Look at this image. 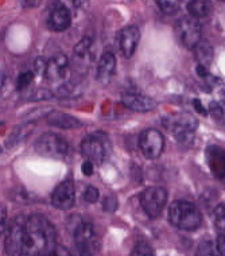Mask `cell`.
I'll return each instance as SVG.
<instances>
[{
  "label": "cell",
  "instance_id": "obj_1",
  "mask_svg": "<svg viewBox=\"0 0 225 256\" xmlns=\"http://www.w3.org/2000/svg\"><path fill=\"white\" fill-rule=\"evenodd\" d=\"M56 246V228L40 213L18 214L6 232L4 247L10 256H49Z\"/></svg>",
  "mask_w": 225,
  "mask_h": 256
},
{
  "label": "cell",
  "instance_id": "obj_2",
  "mask_svg": "<svg viewBox=\"0 0 225 256\" xmlns=\"http://www.w3.org/2000/svg\"><path fill=\"white\" fill-rule=\"evenodd\" d=\"M168 220L176 228L182 230H196L201 226L202 217L194 204L180 200L170 205Z\"/></svg>",
  "mask_w": 225,
  "mask_h": 256
},
{
  "label": "cell",
  "instance_id": "obj_3",
  "mask_svg": "<svg viewBox=\"0 0 225 256\" xmlns=\"http://www.w3.org/2000/svg\"><path fill=\"white\" fill-rule=\"evenodd\" d=\"M164 123L182 146L189 147L193 143L194 131L198 126V122L194 116L182 112V114H176L174 116H168L164 119Z\"/></svg>",
  "mask_w": 225,
  "mask_h": 256
},
{
  "label": "cell",
  "instance_id": "obj_4",
  "mask_svg": "<svg viewBox=\"0 0 225 256\" xmlns=\"http://www.w3.org/2000/svg\"><path fill=\"white\" fill-rule=\"evenodd\" d=\"M36 154L52 159H65L69 155V143L61 135L48 132L40 135L34 144Z\"/></svg>",
  "mask_w": 225,
  "mask_h": 256
},
{
  "label": "cell",
  "instance_id": "obj_5",
  "mask_svg": "<svg viewBox=\"0 0 225 256\" xmlns=\"http://www.w3.org/2000/svg\"><path fill=\"white\" fill-rule=\"evenodd\" d=\"M176 34L186 49L194 50L196 46L201 42V24L197 19L185 16L176 22Z\"/></svg>",
  "mask_w": 225,
  "mask_h": 256
},
{
  "label": "cell",
  "instance_id": "obj_6",
  "mask_svg": "<svg viewBox=\"0 0 225 256\" xmlns=\"http://www.w3.org/2000/svg\"><path fill=\"white\" fill-rule=\"evenodd\" d=\"M139 148L147 159L154 160L159 158L164 148V138L155 128H147L139 136Z\"/></svg>",
  "mask_w": 225,
  "mask_h": 256
},
{
  "label": "cell",
  "instance_id": "obj_7",
  "mask_svg": "<svg viewBox=\"0 0 225 256\" xmlns=\"http://www.w3.org/2000/svg\"><path fill=\"white\" fill-rule=\"evenodd\" d=\"M168 202V192L164 188H147L140 194V205L147 216L158 217Z\"/></svg>",
  "mask_w": 225,
  "mask_h": 256
},
{
  "label": "cell",
  "instance_id": "obj_8",
  "mask_svg": "<svg viewBox=\"0 0 225 256\" xmlns=\"http://www.w3.org/2000/svg\"><path fill=\"white\" fill-rule=\"evenodd\" d=\"M69 60L65 54H56L54 57L48 60L44 77L49 80L50 82L56 84H64L69 78Z\"/></svg>",
  "mask_w": 225,
  "mask_h": 256
},
{
  "label": "cell",
  "instance_id": "obj_9",
  "mask_svg": "<svg viewBox=\"0 0 225 256\" xmlns=\"http://www.w3.org/2000/svg\"><path fill=\"white\" fill-rule=\"evenodd\" d=\"M76 200V189L74 184L70 180L61 182L60 185L54 189L52 194V204L54 208L61 209V210H68L74 205Z\"/></svg>",
  "mask_w": 225,
  "mask_h": 256
},
{
  "label": "cell",
  "instance_id": "obj_10",
  "mask_svg": "<svg viewBox=\"0 0 225 256\" xmlns=\"http://www.w3.org/2000/svg\"><path fill=\"white\" fill-rule=\"evenodd\" d=\"M81 154L84 158H86V160L102 164L106 159V146L100 138L89 135L81 142Z\"/></svg>",
  "mask_w": 225,
  "mask_h": 256
},
{
  "label": "cell",
  "instance_id": "obj_11",
  "mask_svg": "<svg viewBox=\"0 0 225 256\" xmlns=\"http://www.w3.org/2000/svg\"><path fill=\"white\" fill-rule=\"evenodd\" d=\"M140 40V31L136 26L124 27L123 30H120L118 36V44L119 49L126 58H131L136 50V46Z\"/></svg>",
  "mask_w": 225,
  "mask_h": 256
},
{
  "label": "cell",
  "instance_id": "obj_12",
  "mask_svg": "<svg viewBox=\"0 0 225 256\" xmlns=\"http://www.w3.org/2000/svg\"><path fill=\"white\" fill-rule=\"evenodd\" d=\"M74 243L76 248L85 250V251L94 252L96 248V234L92 224L80 221L74 230Z\"/></svg>",
  "mask_w": 225,
  "mask_h": 256
},
{
  "label": "cell",
  "instance_id": "obj_13",
  "mask_svg": "<svg viewBox=\"0 0 225 256\" xmlns=\"http://www.w3.org/2000/svg\"><path fill=\"white\" fill-rule=\"evenodd\" d=\"M205 158L213 176L225 180V148L220 146L206 147Z\"/></svg>",
  "mask_w": 225,
  "mask_h": 256
},
{
  "label": "cell",
  "instance_id": "obj_14",
  "mask_svg": "<svg viewBox=\"0 0 225 256\" xmlns=\"http://www.w3.org/2000/svg\"><path fill=\"white\" fill-rule=\"evenodd\" d=\"M49 27L53 31H65L69 28L72 23L70 11L68 10L66 6L57 4L50 11L49 19H48Z\"/></svg>",
  "mask_w": 225,
  "mask_h": 256
},
{
  "label": "cell",
  "instance_id": "obj_15",
  "mask_svg": "<svg viewBox=\"0 0 225 256\" xmlns=\"http://www.w3.org/2000/svg\"><path fill=\"white\" fill-rule=\"evenodd\" d=\"M122 102L128 110L135 112H148L156 106V102L152 98L139 93H126L122 98Z\"/></svg>",
  "mask_w": 225,
  "mask_h": 256
},
{
  "label": "cell",
  "instance_id": "obj_16",
  "mask_svg": "<svg viewBox=\"0 0 225 256\" xmlns=\"http://www.w3.org/2000/svg\"><path fill=\"white\" fill-rule=\"evenodd\" d=\"M116 72V57L110 52L102 53L98 65V80L102 84H108Z\"/></svg>",
  "mask_w": 225,
  "mask_h": 256
},
{
  "label": "cell",
  "instance_id": "obj_17",
  "mask_svg": "<svg viewBox=\"0 0 225 256\" xmlns=\"http://www.w3.org/2000/svg\"><path fill=\"white\" fill-rule=\"evenodd\" d=\"M46 120L50 126L58 128H64V130H73V128L81 127V122L78 119H76L72 115L60 112V110H53L50 112L49 115L46 116Z\"/></svg>",
  "mask_w": 225,
  "mask_h": 256
},
{
  "label": "cell",
  "instance_id": "obj_18",
  "mask_svg": "<svg viewBox=\"0 0 225 256\" xmlns=\"http://www.w3.org/2000/svg\"><path fill=\"white\" fill-rule=\"evenodd\" d=\"M194 54L200 65L208 68L210 65V62H212L213 60L212 44H209L208 40H201V42L194 48Z\"/></svg>",
  "mask_w": 225,
  "mask_h": 256
},
{
  "label": "cell",
  "instance_id": "obj_19",
  "mask_svg": "<svg viewBox=\"0 0 225 256\" xmlns=\"http://www.w3.org/2000/svg\"><path fill=\"white\" fill-rule=\"evenodd\" d=\"M188 11L192 18H205L212 11V4L209 2H204V0H193V2H189Z\"/></svg>",
  "mask_w": 225,
  "mask_h": 256
},
{
  "label": "cell",
  "instance_id": "obj_20",
  "mask_svg": "<svg viewBox=\"0 0 225 256\" xmlns=\"http://www.w3.org/2000/svg\"><path fill=\"white\" fill-rule=\"evenodd\" d=\"M74 56L76 58H80L82 61L92 60L93 57V40L89 36H85L80 40L78 44L74 46Z\"/></svg>",
  "mask_w": 225,
  "mask_h": 256
},
{
  "label": "cell",
  "instance_id": "obj_21",
  "mask_svg": "<svg viewBox=\"0 0 225 256\" xmlns=\"http://www.w3.org/2000/svg\"><path fill=\"white\" fill-rule=\"evenodd\" d=\"M36 127V123H26L24 126H19L15 131L11 135V139H10V143H14V144H16L18 142L23 140V139H26L31 132H32V130Z\"/></svg>",
  "mask_w": 225,
  "mask_h": 256
},
{
  "label": "cell",
  "instance_id": "obj_22",
  "mask_svg": "<svg viewBox=\"0 0 225 256\" xmlns=\"http://www.w3.org/2000/svg\"><path fill=\"white\" fill-rule=\"evenodd\" d=\"M213 222L217 230L225 234V204L217 205L216 209L213 210Z\"/></svg>",
  "mask_w": 225,
  "mask_h": 256
},
{
  "label": "cell",
  "instance_id": "obj_23",
  "mask_svg": "<svg viewBox=\"0 0 225 256\" xmlns=\"http://www.w3.org/2000/svg\"><path fill=\"white\" fill-rule=\"evenodd\" d=\"M156 4L164 15H174L180 8V3L174 2V0H159L156 2Z\"/></svg>",
  "mask_w": 225,
  "mask_h": 256
},
{
  "label": "cell",
  "instance_id": "obj_24",
  "mask_svg": "<svg viewBox=\"0 0 225 256\" xmlns=\"http://www.w3.org/2000/svg\"><path fill=\"white\" fill-rule=\"evenodd\" d=\"M196 256H218L216 246L212 242H202L200 243Z\"/></svg>",
  "mask_w": 225,
  "mask_h": 256
},
{
  "label": "cell",
  "instance_id": "obj_25",
  "mask_svg": "<svg viewBox=\"0 0 225 256\" xmlns=\"http://www.w3.org/2000/svg\"><path fill=\"white\" fill-rule=\"evenodd\" d=\"M36 77V73L32 70H26V72H22L18 77V81H16V89L18 90H22L24 89L28 84H31V81L34 80Z\"/></svg>",
  "mask_w": 225,
  "mask_h": 256
},
{
  "label": "cell",
  "instance_id": "obj_26",
  "mask_svg": "<svg viewBox=\"0 0 225 256\" xmlns=\"http://www.w3.org/2000/svg\"><path fill=\"white\" fill-rule=\"evenodd\" d=\"M131 256H154V251L148 244L144 243V242H140V243H138L135 246Z\"/></svg>",
  "mask_w": 225,
  "mask_h": 256
},
{
  "label": "cell",
  "instance_id": "obj_27",
  "mask_svg": "<svg viewBox=\"0 0 225 256\" xmlns=\"http://www.w3.org/2000/svg\"><path fill=\"white\" fill-rule=\"evenodd\" d=\"M208 112L210 114V116H213V119L218 120V122H221V120L224 119V116H225L221 104L216 102H210V106H209V108H208Z\"/></svg>",
  "mask_w": 225,
  "mask_h": 256
},
{
  "label": "cell",
  "instance_id": "obj_28",
  "mask_svg": "<svg viewBox=\"0 0 225 256\" xmlns=\"http://www.w3.org/2000/svg\"><path fill=\"white\" fill-rule=\"evenodd\" d=\"M84 200L88 204H94L98 201V190L94 186H88L84 192Z\"/></svg>",
  "mask_w": 225,
  "mask_h": 256
},
{
  "label": "cell",
  "instance_id": "obj_29",
  "mask_svg": "<svg viewBox=\"0 0 225 256\" xmlns=\"http://www.w3.org/2000/svg\"><path fill=\"white\" fill-rule=\"evenodd\" d=\"M102 206H104V210H106V212H115L116 206H118L115 196H106V200H104V202H102Z\"/></svg>",
  "mask_w": 225,
  "mask_h": 256
},
{
  "label": "cell",
  "instance_id": "obj_30",
  "mask_svg": "<svg viewBox=\"0 0 225 256\" xmlns=\"http://www.w3.org/2000/svg\"><path fill=\"white\" fill-rule=\"evenodd\" d=\"M49 256H73V255H72L70 252L68 251L66 248L64 247V246H60V244H57L53 251L50 252Z\"/></svg>",
  "mask_w": 225,
  "mask_h": 256
},
{
  "label": "cell",
  "instance_id": "obj_31",
  "mask_svg": "<svg viewBox=\"0 0 225 256\" xmlns=\"http://www.w3.org/2000/svg\"><path fill=\"white\" fill-rule=\"evenodd\" d=\"M93 162H90V160H85L84 164H82V166H81V170H82V174L84 176H86V177H89V176H92L93 174Z\"/></svg>",
  "mask_w": 225,
  "mask_h": 256
},
{
  "label": "cell",
  "instance_id": "obj_32",
  "mask_svg": "<svg viewBox=\"0 0 225 256\" xmlns=\"http://www.w3.org/2000/svg\"><path fill=\"white\" fill-rule=\"evenodd\" d=\"M217 250L221 256H225V234H220L217 238Z\"/></svg>",
  "mask_w": 225,
  "mask_h": 256
},
{
  "label": "cell",
  "instance_id": "obj_33",
  "mask_svg": "<svg viewBox=\"0 0 225 256\" xmlns=\"http://www.w3.org/2000/svg\"><path fill=\"white\" fill-rule=\"evenodd\" d=\"M196 72H197V74L200 76V77H201V78H208V77H209V72H208V68H205V66H202V65H197V66H196Z\"/></svg>",
  "mask_w": 225,
  "mask_h": 256
},
{
  "label": "cell",
  "instance_id": "obj_34",
  "mask_svg": "<svg viewBox=\"0 0 225 256\" xmlns=\"http://www.w3.org/2000/svg\"><path fill=\"white\" fill-rule=\"evenodd\" d=\"M193 104H194V108L197 112H200V114H204V115H206L208 110H205V108H204L202 104H201V102H200V100H193Z\"/></svg>",
  "mask_w": 225,
  "mask_h": 256
},
{
  "label": "cell",
  "instance_id": "obj_35",
  "mask_svg": "<svg viewBox=\"0 0 225 256\" xmlns=\"http://www.w3.org/2000/svg\"><path fill=\"white\" fill-rule=\"evenodd\" d=\"M6 222H7V213H6V208L2 206V232L4 230L6 226H7Z\"/></svg>",
  "mask_w": 225,
  "mask_h": 256
},
{
  "label": "cell",
  "instance_id": "obj_36",
  "mask_svg": "<svg viewBox=\"0 0 225 256\" xmlns=\"http://www.w3.org/2000/svg\"><path fill=\"white\" fill-rule=\"evenodd\" d=\"M73 256H93V252L85 251V250H78V248H76V254Z\"/></svg>",
  "mask_w": 225,
  "mask_h": 256
},
{
  "label": "cell",
  "instance_id": "obj_37",
  "mask_svg": "<svg viewBox=\"0 0 225 256\" xmlns=\"http://www.w3.org/2000/svg\"><path fill=\"white\" fill-rule=\"evenodd\" d=\"M24 7H27V6H32V7H36V6L40 4V2H23L22 3Z\"/></svg>",
  "mask_w": 225,
  "mask_h": 256
},
{
  "label": "cell",
  "instance_id": "obj_38",
  "mask_svg": "<svg viewBox=\"0 0 225 256\" xmlns=\"http://www.w3.org/2000/svg\"><path fill=\"white\" fill-rule=\"evenodd\" d=\"M220 104H221V106H222V110H224V115H225V98L220 102Z\"/></svg>",
  "mask_w": 225,
  "mask_h": 256
}]
</instances>
